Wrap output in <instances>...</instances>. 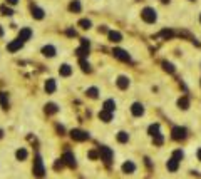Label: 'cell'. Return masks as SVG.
<instances>
[{"label":"cell","mask_w":201,"mask_h":179,"mask_svg":"<svg viewBox=\"0 0 201 179\" xmlns=\"http://www.w3.org/2000/svg\"><path fill=\"white\" fill-rule=\"evenodd\" d=\"M141 17H143L144 22H147V24L156 22V12H154V9H149V7H146V9L141 12Z\"/></svg>","instance_id":"obj_1"},{"label":"cell","mask_w":201,"mask_h":179,"mask_svg":"<svg viewBox=\"0 0 201 179\" xmlns=\"http://www.w3.org/2000/svg\"><path fill=\"white\" fill-rule=\"evenodd\" d=\"M22 44H24V42L17 39V40L10 42V44L7 45V50H9V52H15V50H18V49H22Z\"/></svg>","instance_id":"obj_7"},{"label":"cell","mask_w":201,"mask_h":179,"mask_svg":"<svg viewBox=\"0 0 201 179\" xmlns=\"http://www.w3.org/2000/svg\"><path fill=\"white\" fill-rule=\"evenodd\" d=\"M79 25H81L82 29H90V20H87V18H82V20L79 22Z\"/></svg>","instance_id":"obj_30"},{"label":"cell","mask_w":201,"mask_h":179,"mask_svg":"<svg viewBox=\"0 0 201 179\" xmlns=\"http://www.w3.org/2000/svg\"><path fill=\"white\" fill-rule=\"evenodd\" d=\"M87 96L92 97V99H96L97 97V89H96V87H90V89L87 90Z\"/></svg>","instance_id":"obj_31"},{"label":"cell","mask_w":201,"mask_h":179,"mask_svg":"<svg viewBox=\"0 0 201 179\" xmlns=\"http://www.w3.org/2000/svg\"><path fill=\"white\" fill-rule=\"evenodd\" d=\"M32 15L35 18H42L44 17V10L39 9V7H32Z\"/></svg>","instance_id":"obj_17"},{"label":"cell","mask_w":201,"mask_h":179,"mask_svg":"<svg viewBox=\"0 0 201 179\" xmlns=\"http://www.w3.org/2000/svg\"><path fill=\"white\" fill-rule=\"evenodd\" d=\"M34 174H35L37 177H42L45 174V169H44V164H42V159L37 156L35 161H34Z\"/></svg>","instance_id":"obj_2"},{"label":"cell","mask_w":201,"mask_h":179,"mask_svg":"<svg viewBox=\"0 0 201 179\" xmlns=\"http://www.w3.org/2000/svg\"><path fill=\"white\" fill-rule=\"evenodd\" d=\"M173 157H174V159H178V161H181V157H183V152H181V151H174Z\"/></svg>","instance_id":"obj_34"},{"label":"cell","mask_w":201,"mask_h":179,"mask_svg":"<svg viewBox=\"0 0 201 179\" xmlns=\"http://www.w3.org/2000/svg\"><path fill=\"white\" fill-rule=\"evenodd\" d=\"M7 2H9V3H12V5H15V3L18 2V0H7Z\"/></svg>","instance_id":"obj_40"},{"label":"cell","mask_w":201,"mask_h":179,"mask_svg":"<svg viewBox=\"0 0 201 179\" xmlns=\"http://www.w3.org/2000/svg\"><path fill=\"white\" fill-rule=\"evenodd\" d=\"M67 35H69V37H75V30L69 29V30H67Z\"/></svg>","instance_id":"obj_39"},{"label":"cell","mask_w":201,"mask_h":179,"mask_svg":"<svg viewBox=\"0 0 201 179\" xmlns=\"http://www.w3.org/2000/svg\"><path fill=\"white\" fill-rule=\"evenodd\" d=\"M17 157L20 159V161L27 159V151H25V149H18V151H17Z\"/></svg>","instance_id":"obj_28"},{"label":"cell","mask_w":201,"mask_h":179,"mask_svg":"<svg viewBox=\"0 0 201 179\" xmlns=\"http://www.w3.org/2000/svg\"><path fill=\"white\" fill-rule=\"evenodd\" d=\"M57 105H55V104H47V105H45V112H47V114H55V112H57Z\"/></svg>","instance_id":"obj_20"},{"label":"cell","mask_w":201,"mask_h":179,"mask_svg":"<svg viewBox=\"0 0 201 179\" xmlns=\"http://www.w3.org/2000/svg\"><path fill=\"white\" fill-rule=\"evenodd\" d=\"M70 74H72V69L69 66H62V67H60V75L67 77V75H70Z\"/></svg>","instance_id":"obj_21"},{"label":"cell","mask_w":201,"mask_h":179,"mask_svg":"<svg viewBox=\"0 0 201 179\" xmlns=\"http://www.w3.org/2000/svg\"><path fill=\"white\" fill-rule=\"evenodd\" d=\"M99 117L104 122H109V121L112 119V110H107V109H102L101 112H99Z\"/></svg>","instance_id":"obj_9"},{"label":"cell","mask_w":201,"mask_h":179,"mask_svg":"<svg viewBox=\"0 0 201 179\" xmlns=\"http://www.w3.org/2000/svg\"><path fill=\"white\" fill-rule=\"evenodd\" d=\"M97 156H99V152H97V151H90V152H89V157H90V159H96Z\"/></svg>","instance_id":"obj_37"},{"label":"cell","mask_w":201,"mask_h":179,"mask_svg":"<svg viewBox=\"0 0 201 179\" xmlns=\"http://www.w3.org/2000/svg\"><path fill=\"white\" fill-rule=\"evenodd\" d=\"M114 57H117L119 60H124V62H129V54H126L124 50H121V49H114Z\"/></svg>","instance_id":"obj_6"},{"label":"cell","mask_w":201,"mask_h":179,"mask_svg":"<svg viewBox=\"0 0 201 179\" xmlns=\"http://www.w3.org/2000/svg\"><path fill=\"white\" fill-rule=\"evenodd\" d=\"M42 54L45 57H54L55 55V49L52 47V45H45V47L42 49Z\"/></svg>","instance_id":"obj_12"},{"label":"cell","mask_w":201,"mask_h":179,"mask_svg":"<svg viewBox=\"0 0 201 179\" xmlns=\"http://www.w3.org/2000/svg\"><path fill=\"white\" fill-rule=\"evenodd\" d=\"M198 159H199V161H201V149L198 151Z\"/></svg>","instance_id":"obj_41"},{"label":"cell","mask_w":201,"mask_h":179,"mask_svg":"<svg viewBox=\"0 0 201 179\" xmlns=\"http://www.w3.org/2000/svg\"><path fill=\"white\" fill-rule=\"evenodd\" d=\"M2 34H3V30H2V29H0V35H2Z\"/></svg>","instance_id":"obj_43"},{"label":"cell","mask_w":201,"mask_h":179,"mask_svg":"<svg viewBox=\"0 0 201 179\" xmlns=\"http://www.w3.org/2000/svg\"><path fill=\"white\" fill-rule=\"evenodd\" d=\"M99 156L102 157V161H104L106 164H109V162L112 161V151L109 149V147H99Z\"/></svg>","instance_id":"obj_3"},{"label":"cell","mask_w":201,"mask_h":179,"mask_svg":"<svg viewBox=\"0 0 201 179\" xmlns=\"http://www.w3.org/2000/svg\"><path fill=\"white\" fill-rule=\"evenodd\" d=\"M161 37H168V39H169V37H173V32H171V30H163Z\"/></svg>","instance_id":"obj_35"},{"label":"cell","mask_w":201,"mask_h":179,"mask_svg":"<svg viewBox=\"0 0 201 179\" xmlns=\"http://www.w3.org/2000/svg\"><path fill=\"white\" fill-rule=\"evenodd\" d=\"M123 171L124 173H127V174H131V173H134L136 171V166H134V162H131V161H127L126 164L123 166Z\"/></svg>","instance_id":"obj_14"},{"label":"cell","mask_w":201,"mask_h":179,"mask_svg":"<svg viewBox=\"0 0 201 179\" xmlns=\"http://www.w3.org/2000/svg\"><path fill=\"white\" fill-rule=\"evenodd\" d=\"M0 104H2V107H3V109L9 107V97H7V94H5V92H0Z\"/></svg>","instance_id":"obj_16"},{"label":"cell","mask_w":201,"mask_h":179,"mask_svg":"<svg viewBox=\"0 0 201 179\" xmlns=\"http://www.w3.org/2000/svg\"><path fill=\"white\" fill-rule=\"evenodd\" d=\"M2 12H3V15H12L14 14L12 9H9V7H2Z\"/></svg>","instance_id":"obj_36"},{"label":"cell","mask_w":201,"mask_h":179,"mask_svg":"<svg viewBox=\"0 0 201 179\" xmlns=\"http://www.w3.org/2000/svg\"><path fill=\"white\" fill-rule=\"evenodd\" d=\"M64 162H66V164H69L70 167H74L75 166V157H74V154H72V152H69L67 151L66 154H64Z\"/></svg>","instance_id":"obj_8"},{"label":"cell","mask_w":201,"mask_h":179,"mask_svg":"<svg viewBox=\"0 0 201 179\" xmlns=\"http://www.w3.org/2000/svg\"><path fill=\"white\" fill-rule=\"evenodd\" d=\"M163 66H164V70L171 72V74L174 72V67H173V66H171V64H169V62H163Z\"/></svg>","instance_id":"obj_32"},{"label":"cell","mask_w":201,"mask_h":179,"mask_svg":"<svg viewBox=\"0 0 201 179\" xmlns=\"http://www.w3.org/2000/svg\"><path fill=\"white\" fill-rule=\"evenodd\" d=\"M131 112L134 114V116H143L144 109H143V105H141V104H132V107H131Z\"/></svg>","instance_id":"obj_13"},{"label":"cell","mask_w":201,"mask_h":179,"mask_svg":"<svg viewBox=\"0 0 201 179\" xmlns=\"http://www.w3.org/2000/svg\"><path fill=\"white\" fill-rule=\"evenodd\" d=\"M64 166V159H60V161H57V162H55V169H60V167H62Z\"/></svg>","instance_id":"obj_38"},{"label":"cell","mask_w":201,"mask_h":179,"mask_svg":"<svg viewBox=\"0 0 201 179\" xmlns=\"http://www.w3.org/2000/svg\"><path fill=\"white\" fill-rule=\"evenodd\" d=\"M75 52H77V55H81V57L87 55V54H89V47H87V45H82V47H79Z\"/></svg>","instance_id":"obj_22"},{"label":"cell","mask_w":201,"mask_h":179,"mask_svg":"<svg viewBox=\"0 0 201 179\" xmlns=\"http://www.w3.org/2000/svg\"><path fill=\"white\" fill-rule=\"evenodd\" d=\"M178 166H179V161L178 159L171 157L168 161V164H166V167H168V171H171V173H174V171H178Z\"/></svg>","instance_id":"obj_11"},{"label":"cell","mask_w":201,"mask_h":179,"mask_svg":"<svg viewBox=\"0 0 201 179\" xmlns=\"http://www.w3.org/2000/svg\"><path fill=\"white\" fill-rule=\"evenodd\" d=\"M70 136H72V139L74 141H86V139H89V134L84 131H79V129H74V131L70 132Z\"/></svg>","instance_id":"obj_5"},{"label":"cell","mask_w":201,"mask_h":179,"mask_svg":"<svg viewBox=\"0 0 201 179\" xmlns=\"http://www.w3.org/2000/svg\"><path fill=\"white\" fill-rule=\"evenodd\" d=\"M69 9L72 10V12H79V10H81V3H79V0H74V2L69 5Z\"/></svg>","instance_id":"obj_23"},{"label":"cell","mask_w":201,"mask_h":179,"mask_svg":"<svg viewBox=\"0 0 201 179\" xmlns=\"http://www.w3.org/2000/svg\"><path fill=\"white\" fill-rule=\"evenodd\" d=\"M81 67H82V70H84V72H90V66H89V62H86L84 59H81Z\"/></svg>","instance_id":"obj_29"},{"label":"cell","mask_w":201,"mask_h":179,"mask_svg":"<svg viewBox=\"0 0 201 179\" xmlns=\"http://www.w3.org/2000/svg\"><path fill=\"white\" fill-rule=\"evenodd\" d=\"M30 35H32V30H30V29H22L20 34H18V40L25 42V40L30 39Z\"/></svg>","instance_id":"obj_10"},{"label":"cell","mask_w":201,"mask_h":179,"mask_svg":"<svg viewBox=\"0 0 201 179\" xmlns=\"http://www.w3.org/2000/svg\"><path fill=\"white\" fill-rule=\"evenodd\" d=\"M154 144H156V146H161V144H163V136L161 134L154 136Z\"/></svg>","instance_id":"obj_33"},{"label":"cell","mask_w":201,"mask_h":179,"mask_svg":"<svg viewBox=\"0 0 201 179\" xmlns=\"http://www.w3.org/2000/svg\"><path fill=\"white\" fill-rule=\"evenodd\" d=\"M161 2H163V3H168V2H169V0H161Z\"/></svg>","instance_id":"obj_42"},{"label":"cell","mask_w":201,"mask_h":179,"mask_svg":"<svg viewBox=\"0 0 201 179\" xmlns=\"http://www.w3.org/2000/svg\"><path fill=\"white\" fill-rule=\"evenodd\" d=\"M117 86H119V89H126V87L129 86V79L127 77H119L117 79Z\"/></svg>","instance_id":"obj_15"},{"label":"cell","mask_w":201,"mask_h":179,"mask_svg":"<svg viewBox=\"0 0 201 179\" xmlns=\"http://www.w3.org/2000/svg\"><path fill=\"white\" fill-rule=\"evenodd\" d=\"M2 134H3V132H2V131H0V137H2Z\"/></svg>","instance_id":"obj_44"},{"label":"cell","mask_w":201,"mask_h":179,"mask_svg":"<svg viewBox=\"0 0 201 179\" xmlns=\"http://www.w3.org/2000/svg\"><path fill=\"white\" fill-rule=\"evenodd\" d=\"M178 104H179V107H181V109H188V105H189V101H188V97H181Z\"/></svg>","instance_id":"obj_25"},{"label":"cell","mask_w":201,"mask_h":179,"mask_svg":"<svg viewBox=\"0 0 201 179\" xmlns=\"http://www.w3.org/2000/svg\"><path fill=\"white\" fill-rule=\"evenodd\" d=\"M121 39H123V35L119 32H109V40L111 42H119Z\"/></svg>","instance_id":"obj_18"},{"label":"cell","mask_w":201,"mask_h":179,"mask_svg":"<svg viewBox=\"0 0 201 179\" xmlns=\"http://www.w3.org/2000/svg\"><path fill=\"white\" fill-rule=\"evenodd\" d=\"M171 134H173V139H176V141L184 139V137H186V129H184V127H173Z\"/></svg>","instance_id":"obj_4"},{"label":"cell","mask_w":201,"mask_h":179,"mask_svg":"<svg viewBox=\"0 0 201 179\" xmlns=\"http://www.w3.org/2000/svg\"><path fill=\"white\" fill-rule=\"evenodd\" d=\"M45 90H47L49 94H50V92H54V90H55V82L52 81V79H50V81H47V82H45Z\"/></svg>","instance_id":"obj_19"},{"label":"cell","mask_w":201,"mask_h":179,"mask_svg":"<svg viewBox=\"0 0 201 179\" xmlns=\"http://www.w3.org/2000/svg\"><path fill=\"white\" fill-rule=\"evenodd\" d=\"M127 139H129V136H127L126 132H119V134H117V141H119V142H127Z\"/></svg>","instance_id":"obj_27"},{"label":"cell","mask_w":201,"mask_h":179,"mask_svg":"<svg viewBox=\"0 0 201 179\" xmlns=\"http://www.w3.org/2000/svg\"><path fill=\"white\" fill-rule=\"evenodd\" d=\"M114 101H112V99H109V101H106L104 102V109H107V110H114Z\"/></svg>","instance_id":"obj_26"},{"label":"cell","mask_w":201,"mask_h":179,"mask_svg":"<svg viewBox=\"0 0 201 179\" xmlns=\"http://www.w3.org/2000/svg\"><path fill=\"white\" fill-rule=\"evenodd\" d=\"M149 134L153 136V137L159 134V124H153V125H151V127H149Z\"/></svg>","instance_id":"obj_24"}]
</instances>
